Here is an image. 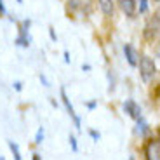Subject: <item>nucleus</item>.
I'll return each instance as SVG.
<instances>
[{"mask_svg":"<svg viewBox=\"0 0 160 160\" xmlns=\"http://www.w3.org/2000/svg\"><path fill=\"white\" fill-rule=\"evenodd\" d=\"M139 73H141V78H143L144 82H150V80L155 77L157 66H155V63H153L152 58H148V56L141 58V61H139Z\"/></svg>","mask_w":160,"mask_h":160,"instance_id":"obj_1","label":"nucleus"},{"mask_svg":"<svg viewBox=\"0 0 160 160\" xmlns=\"http://www.w3.org/2000/svg\"><path fill=\"white\" fill-rule=\"evenodd\" d=\"M61 99H63V104H64V108H66V112H68V115L73 118V122H75V125H77V129H82L80 127V117L75 113V110H73V106H72V103H70V99H68V96H66V91H64L63 87H61Z\"/></svg>","mask_w":160,"mask_h":160,"instance_id":"obj_2","label":"nucleus"},{"mask_svg":"<svg viewBox=\"0 0 160 160\" xmlns=\"http://www.w3.org/2000/svg\"><path fill=\"white\" fill-rule=\"evenodd\" d=\"M144 153H146V158L148 160H160V141L158 139L150 141L146 150H144Z\"/></svg>","mask_w":160,"mask_h":160,"instance_id":"obj_3","label":"nucleus"},{"mask_svg":"<svg viewBox=\"0 0 160 160\" xmlns=\"http://www.w3.org/2000/svg\"><path fill=\"white\" fill-rule=\"evenodd\" d=\"M122 108H124V112L127 113L129 117H132V118H139L141 117V108H139V104L136 103V101H132V99H127L124 103V106H122Z\"/></svg>","mask_w":160,"mask_h":160,"instance_id":"obj_4","label":"nucleus"},{"mask_svg":"<svg viewBox=\"0 0 160 160\" xmlns=\"http://www.w3.org/2000/svg\"><path fill=\"white\" fill-rule=\"evenodd\" d=\"M124 54H125V59H127V63L131 64V66H136L139 59H138L136 49L132 47L131 44H125V45H124Z\"/></svg>","mask_w":160,"mask_h":160,"instance_id":"obj_5","label":"nucleus"},{"mask_svg":"<svg viewBox=\"0 0 160 160\" xmlns=\"http://www.w3.org/2000/svg\"><path fill=\"white\" fill-rule=\"evenodd\" d=\"M120 9L125 12V16L132 18L136 14V0H120Z\"/></svg>","mask_w":160,"mask_h":160,"instance_id":"obj_6","label":"nucleus"},{"mask_svg":"<svg viewBox=\"0 0 160 160\" xmlns=\"http://www.w3.org/2000/svg\"><path fill=\"white\" fill-rule=\"evenodd\" d=\"M99 9L103 11L104 16H112L113 14V0H98Z\"/></svg>","mask_w":160,"mask_h":160,"instance_id":"obj_7","label":"nucleus"},{"mask_svg":"<svg viewBox=\"0 0 160 160\" xmlns=\"http://www.w3.org/2000/svg\"><path fill=\"white\" fill-rule=\"evenodd\" d=\"M148 131H150V127H148V124H146V120H144L143 117H139V118H138V125H136V132L141 138H144L148 134Z\"/></svg>","mask_w":160,"mask_h":160,"instance_id":"obj_8","label":"nucleus"},{"mask_svg":"<svg viewBox=\"0 0 160 160\" xmlns=\"http://www.w3.org/2000/svg\"><path fill=\"white\" fill-rule=\"evenodd\" d=\"M19 37L16 38V44L19 45V47H28L30 45V42H32V38H30V35H28V32H24V30H19Z\"/></svg>","mask_w":160,"mask_h":160,"instance_id":"obj_9","label":"nucleus"},{"mask_svg":"<svg viewBox=\"0 0 160 160\" xmlns=\"http://www.w3.org/2000/svg\"><path fill=\"white\" fill-rule=\"evenodd\" d=\"M9 148H11L12 155H14V158L16 160H21V153H19V146H18L14 141H9Z\"/></svg>","mask_w":160,"mask_h":160,"instance_id":"obj_10","label":"nucleus"},{"mask_svg":"<svg viewBox=\"0 0 160 160\" xmlns=\"http://www.w3.org/2000/svg\"><path fill=\"white\" fill-rule=\"evenodd\" d=\"M42 141H44V129L40 127L38 131H37V136H35V143H37V144H40V143H42Z\"/></svg>","mask_w":160,"mask_h":160,"instance_id":"obj_11","label":"nucleus"},{"mask_svg":"<svg viewBox=\"0 0 160 160\" xmlns=\"http://www.w3.org/2000/svg\"><path fill=\"white\" fill-rule=\"evenodd\" d=\"M146 11H148V0H139V12L143 14Z\"/></svg>","mask_w":160,"mask_h":160,"instance_id":"obj_12","label":"nucleus"},{"mask_svg":"<svg viewBox=\"0 0 160 160\" xmlns=\"http://www.w3.org/2000/svg\"><path fill=\"white\" fill-rule=\"evenodd\" d=\"M70 144H72L73 152H77V150H78V146H77V139H75L73 136H70Z\"/></svg>","mask_w":160,"mask_h":160,"instance_id":"obj_13","label":"nucleus"},{"mask_svg":"<svg viewBox=\"0 0 160 160\" xmlns=\"http://www.w3.org/2000/svg\"><path fill=\"white\" fill-rule=\"evenodd\" d=\"M91 138H92L94 141H98V139L101 138V134H99V132H96V131H91Z\"/></svg>","mask_w":160,"mask_h":160,"instance_id":"obj_14","label":"nucleus"},{"mask_svg":"<svg viewBox=\"0 0 160 160\" xmlns=\"http://www.w3.org/2000/svg\"><path fill=\"white\" fill-rule=\"evenodd\" d=\"M5 14V5H4V0H0V16Z\"/></svg>","mask_w":160,"mask_h":160,"instance_id":"obj_15","label":"nucleus"},{"mask_svg":"<svg viewBox=\"0 0 160 160\" xmlns=\"http://www.w3.org/2000/svg\"><path fill=\"white\" fill-rule=\"evenodd\" d=\"M40 82H42V84H44V85H45V87H49V80H47V78H45V77H44V75H40Z\"/></svg>","mask_w":160,"mask_h":160,"instance_id":"obj_16","label":"nucleus"},{"mask_svg":"<svg viewBox=\"0 0 160 160\" xmlns=\"http://www.w3.org/2000/svg\"><path fill=\"white\" fill-rule=\"evenodd\" d=\"M87 108H89V110H94V108H96V101H91V103H87Z\"/></svg>","mask_w":160,"mask_h":160,"instance_id":"obj_17","label":"nucleus"},{"mask_svg":"<svg viewBox=\"0 0 160 160\" xmlns=\"http://www.w3.org/2000/svg\"><path fill=\"white\" fill-rule=\"evenodd\" d=\"M21 85H23L21 82H16V84H14V89H16V91H21V89H23Z\"/></svg>","mask_w":160,"mask_h":160,"instance_id":"obj_18","label":"nucleus"},{"mask_svg":"<svg viewBox=\"0 0 160 160\" xmlns=\"http://www.w3.org/2000/svg\"><path fill=\"white\" fill-rule=\"evenodd\" d=\"M49 33H51V38H52V40H56V33H54V30L49 28Z\"/></svg>","mask_w":160,"mask_h":160,"instance_id":"obj_19","label":"nucleus"},{"mask_svg":"<svg viewBox=\"0 0 160 160\" xmlns=\"http://www.w3.org/2000/svg\"><path fill=\"white\" fill-rule=\"evenodd\" d=\"M82 70H84V72H89V70H91V66H89V64H82Z\"/></svg>","mask_w":160,"mask_h":160,"instance_id":"obj_20","label":"nucleus"},{"mask_svg":"<svg viewBox=\"0 0 160 160\" xmlns=\"http://www.w3.org/2000/svg\"><path fill=\"white\" fill-rule=\"evenodd\" d=\"M64 61H66V63H70V54H68V52H64Z\"/></svg>","mask_w":160,"mask_h":160,"instance_id":"obj_21","label":"nucleus"},{"mask_svg":"<svg viewBox=\"0 0 160 160\" xmlns=\"http://www.w3.org/2000/svg\"><path fill=\"white\" fill-rule=\"evenodd\" d=\"M18 2H21V0H18Z\"/></svg>","mask_w":160,"mask_h":160,"instance_id":"obj_22","label":"nucleus"}]
</instances>
